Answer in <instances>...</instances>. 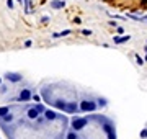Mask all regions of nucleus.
Wrapping results in <instances>:
<instances>
[{"label":"nucleus","instance_id":"nucleus-1","mask_svg":"<svg viewBox=\"0 0 147 139\" xmlns=\"http://www.w3.org/2000/svg\"><path fill=\"white\" fill-rule=\"evenodd\" d=\"M70 121L41 103L0 108V128L8 139H65Z\"/></svg>","mask_w":147,"mask_h":139},{"label":"nucleus","instance_id":"nucleus-2","mask_svg":"<svg viewBox=\"0 0 147 139\" xmlns=\"http://www.w3.org/2000/svg\"><path fill=\"white\" fill-rule=\"evenodd\" d=\"M65 139H116L115 124L103 115L75 116L70 121Z\"/></svg>","mask_w":147,"mask_h":139},{"label":"nucleus","instance_id":"nucleus-3","mask_svg":"<svg viewBox=\"0 0 147 139\" xmlns=\"http://www.w3.org/2000/svg\"><path fill=\"white\" fill-rule=\"evenodd\" d=\"M139 139H147V124H146V128L141 131V136H139Z\"/></svg>","mask_w":147,"mask_h":139}]
</instances>
